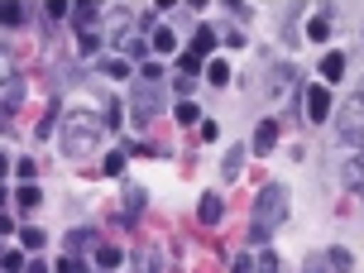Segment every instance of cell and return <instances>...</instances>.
Here are the masks:
<instances>
[{
	"label": "cell",
	"mask_w": 364,
	"mask_h": 273,
	"mask_svg": "<svg viewBox=\"0 0 364 273\" xmlns=\"http://www.w3.org/2000/svg\"><path fill=\"white\" fill-rule=\"evenodd\" d=\"M68 15H73V24L82 29V34H91V24H96V15H101V10H96V5H73Z\"/></svg>",
	"instance_id": "cell-14"
},
{
	"label": "cell",
	"mask_w": 364,
	"mask_h": 273,
	"mask_svg": "<svg viewBox=\"0 0 364 273\" xmlns=\"http://www.w3.org/2000/svg\"><path fill=\"white\" fill-rule=\"evenodd\" d=\"M101 73H106V77H129V63H125V58H106Z\"/></svg>",
	"instance_id": "cell-27"
},
{
	"label": "cell",
	"mask_w": 364,
	"mask_h": 273,
	"mask_svg": "<svg viewBox=\"0 0 364 273\" xmlns=\"http://www.w3.org/2000/svg\"><path fill=\"white\" fill-rule=\"evenodd\" d=\"M192 58H206V53H216V29L211 24H201L197 34H192V48H187Z\"/></svg>",
	"instance_id": "cell-8"
},
{
	"label": "cell",
	"mask_w": 364,
	"mask_h": 273,
	"mask_svg": "<svg viewBox=\"0 0 364 273\" xmlns=\"http://www.w3.org/2000/svg\"><path fill=\"white\" fill-rule=\"evenodd\" d=\"M283 216H288V192H283L278 182H269V187H264V192L255 197V216H250V240H259V245H264V240H269L273 230L283 225Z\"/></svg>",
	"instance_id": "cell-1"
},
{
	"label": "cell",
	"mask_w": 364,
	"mask_h": 273,
	"mask_svg": "<svg viewBox=\"0 0 364 273\" xmlns=\"http://www.w3.org/2000/svg\"><path fill=\"white\" fill-rule=\"evenodd\" d=\"M149 48H154V53H173V48H178V34H173V29H154Z\"/></svg>",
	"instance_id": "cell-16"
},
{
	"label": "cell",
	"mask_w": 364,
	"mask_h": 273,
	"mask_svg": "<svg viewBox=\"0 0 364 273\" xmlns=\"http://www.w3.org/2000/svg\"><path fill=\"white\" fill-rule=\"evenodd\" d=\"M178 68H182V77H197V73H201V58H192V53H178Z\"/></svg>",
	"instance_id": "cell-28"
},
{
	"label": "cell",
	"mask_w": 364,
	"mask_h": 273,
	"mask_svg": "<svg viewBox=\"0 0 364 273\" xmlns=\"http://www.w3.org/2000/svg\"><path fill=\"white\" fill-rule=\"evenodd\" d=\"M201 68H206V77H211V87H225V82H230V63H220V58L201 63Z\"/></svg>",
	"instance_id": "cell-17"
},
{
	"label": "cell",
	"mask_w": 364,
	"mask_h": 273,
	"mask_svg": "<svg viewBox=\"0 0 364 273\" xmlns=\"http://www.w3.org/2000/svg\"><path fill=\"white\" fill-rule=\"evenodd\" d=\"M235 273H250V255H245V259H235Z\"/></svg>",
	"instance_id": "cell-37"
},
{
	"label": "cell",
	"mask_w": 364,
	"mask_h": 273,
	"mask_svg": "<svg viewBox=\"0 0 364 273\" xmlns=\"http://www.w3.org/2000/svg\"><path fill=\"white\" fill-rule=\"evenodd\" d=\"M68 250H91V245H101V230H91V225H82V230H68V240H63Z\"/></svg>",
	"instance_id": "cell-10"
},
{
	"label": "cell",
	"mask_w": 364,
	"mask_h": 273,
	"mask_svg": "<svg viewBox=\"0 0 364 273\" xmlns=\"http://www.w3.org/2000/svg\"><path fill=\"white\" fill-rule=\"evenodd\" d=\"M336 134H341V144H350V149L364 144V106H360V96L341 106V115H336Z\"/></svg>",
	"instance_id": "cell-4"
},
{
	"label": "cell",
	"mask_w": 364,
	"mask_h": 273,
	"mask_svg": "<svg viewBox=\"0 0 364 273\" xmlns=\"http://www.w3.org/2000/svg\"><path fill=\"white\" fill-rule=\"evenodd\" d=\"M250 273H283V259L273 255V250H255L250 255Z\"/></svg>",
	"instance_id": "cell-9"
},
{
	"label": "cell",
	"mask_w": 364,
	"mask_h": 273,
	"mask_svg": "<svg viewBox=\"0 0 364 273\" xmlns=\"http://www.w3.org/2000/svg\"><path fill=\"white\" fill-rule=\"evenodd\" d=\"M5 125H10V115H5V106H0V129H5Z\"/></svg>",
	"instance_id": "cell-39"
},
{
	"label": "cell",
	"mask_w": 364,
	"mask_h": 273,
	"mask_svg": "<svg viewBox=\"0 0 364 273\" xmlns=\"http://www.w3.org/2000/svg\"><path fill=\"white\" fill-rule=\"evenodd\" d=\"M220 216H225V201H220L216 192H206V197L197 201V220L201 225H220Z\"/></svg>",
	"instance_id": "cell-6"
},
{
	"label": "cell",
	"mask_w": 364,
	"mask_h": 273,
	"mask_svg": "<svg viewBox=\"0 0 364 273\" xmlns=\"http://www.w3.org/2000/svg\"><path fill=\"white\" fill-rule=\"evenodd\" d=\"M341 178H346V187H350V192H360V178H364L360 159H350V164H346V173H341Z\"/></svg>",
	"instance_id": "cell-23"
},
{
	"label": "cell",
	"mask_w": 364,
	"mask_h": 273,
	"mask_svg": "<svg viewBox=\"0 0 364 273\" xmlns=\"http://www.w3.org/2000/svg\"><path fill=\"white\" fill-rule=\"evenodd\" d=\"M15 201H19V206H38L43 197H38V187H19V192H15Z\"/></svg>",
	"instance_id": "cell-30"
},
{
	"label": "cell",
	"mask_w": 364,
	"mask_h": 273,
	"mask_svg": "<svg viewBox=\"0 0 364 273\" xmlns=\"http://www.w3.org/2000/svg\"><path fill=\"white\" fill-rule=\"evenodd\" d=\"M125 106H129V120H134V125H149V120L164 110V96H159L154 82H134V91H129Z\"/></svg>",
	"instance_id": "cell-3"
},
{
	"label": "cell",
	"mask_w": 364,
	"mask_h": 273,
	"mask_svg": "<svg viewBox=\"0 0 364 273\" xmlns=\"http://www.w3.org/2000/svg\"><path fill=\"white\" fill-rule=\"evenodd\" d=\"M240 168H245V144H230V149H225V159H220V178L235 182Z\"/></svg>",
	"instance_id": "cell-7"
},
{
	"label": "cell",
	"mask_w": 364,
	"mask_h": 273,
	"mask_svg": "<svg viewBox=\"0 0 364 273\" xmlns=\"http://www.w3.org/2000/svg\"><path fill=\"white\" fill-rule=\"evenodd\" d=\"M173 110H178V120H182V125H192V120H197V106H192V101H178Z\"/></svg>",
	"instance_id": "cell-31"
},
{
	"label": "cell",
	"mask_w": 364,
	"mask_h": 273,
	"mask_svg": "<svg viewBox=\"0 0 364 273\" xmlns=\"http://www.w3.org/2000/svg\"><path fill=\"white\" fill-rule=\"evenodd\" d=\"M53 273H82V264H77V259H58Z\"/></svg>",
	"instance_id": "cell-33"
},
{
	"label": "cell",
	"mask_w": 364,
	"mask_h": 273,
	"mask_svg": "<svg viewBox=\"0 0 364 273\" xmlns=\"http://www.w3.org/2000/svg\"><path fill=\"white\" fill-rule=\"evenodd\" d=\"M307 120H331V91L326 87H307Z\"/></svg>",
	"instance_id": "cell-5"
},
{
	"label": "cell",
	"mask_w": 364,
	"mask_h": 273,
	"mask_svg": "<svg viewBox=\"0 0 364 273\" xmlns=\"http://www.w3.org/2000/svg\"><path fill=\"white\" fill-rule=\"evenodd\" d=\"M15 173H19V178H34L38 168H34V159H19V164H15Z\"/></svg>",
	"instance_id": "cell-34"
},
{
	"label": "cell",
	"mask_w": 364,
	"mask_h": 273,
	"mask_svg": "<svg viewBox=\"0 0 364 273\" xmlns=\"http://www.w3.org/2000/svg\"><path fill=\"white\" fill-rule=\"evenodd\" d=\"M5 197H10V192H5V187H0V206H5Z\"/></svg>",
	"instance_id": "cell-40"
},
{
	"label": "cell",
	"mask_w": 364,
	"mask_h": 273,
	"mask_svg": "<svg viewBox=\"0 0 364 273\" xmlns=\"http://www.w3.org/2000/svg\"><path fill=\"white\" fill-rule=\"evenodd\" d=\"M273 144H278V120H264V125L255 129V154H269Z\"/></svg>",
	"instance_id": "cell-12"
},
{
	"label": "cell",
	"mask_w": 364,
	"mask_h": 273,
	"mask_svg": "<svg viewBox=\"0 0 364 273\" xmlns=\"http://www.w3.org/2000/svg\"><path fill=\"white\" fill-rule=\"evenodd\" d=\"M307 273H326V264L321 259H307Z\"/></svg>",
	"instance_id": "cell-36"
},
{
	"label": "cell",
	"mask_w": 364,
	"mask_h": 273,
	"mask_svg": "<svg viewBox=\"0 0 364 273\" xmlns=\"http://www.w3.org/2000/svg\"><path fill=\"white\" fill-rule=\"evenodd\" d=\"M24 269H29V273H53V269H48V264H38V259H29Z\"/></svg>",
	"instance_id": "cell-35"
},
{
	"label": "cell",
	"mask_w": 364,
	"mask_h": 273,
	"mask_svg": "<svg viewBox=\"0 0 364 273\" xmlns=\"http://www.w3.org/2000/svg\"><path fill=\"white\" fill-rule=\"evenodd\" d=\"M101 168H106V178H120V173H125V154H106Z\"/></svg>",
	"instance_id": "cell-24"
},
{
	"label": "cell",
	"mask_w": 364,
	"mask_h": 273,
	"mask_svg": "<svg viewBox=\"0 0 364 273\" xmlns=\"http://www.w3.org/2000/svg\"><path fill=\"white\" fill-rule=\"evenodd\" d=\"M77 43H82V53H96V48H101V34L91 29V34H82V38H77Z\"/></svg>",
	"instance_id": "cell-32"
},
{
	"label": "cell",
	"mask_w": 364,
	"mask_h": 273,
	"mask_svg": "<svg viewBox=\"0 0 364 273\" xmlns=\"http://www.w3.org/2000/svg\"><path fill=\"white\" fill-rule=\"evenodd\" d=\"M120 106H125V101H106V120H101L106 129H115L120 120H125V110H120Z\"/></svg>",
	"instance_id": "cell-25"
},
{
	"label": "cell",
	"mask_w": 364,
	"mask_h": 273,
	"mask_svg": "<svg viewBox=\"0 0 364 273\" xmlns=\"http://www.w3.org/2000/svg\"><path fill=\"white\" fill-rule=\"evenodd\" d=\"M144 201H149L144 187H125V211H120V216H134V211H144Z\"/></svg>",
	"instance_id": "cell-18"
},
{
	"label": "cell",
	"mask_w": 364,
	"mask_h": 273,
	"mask_svg": "<svg viewBox=\"0 0 364 273\" xmlns=\"http://www.w3.org/2000/svg\"><path fill=\"white\" fill-rule=\"evenodd\" d=\"M125 34H134V24H129V15H125V10H115V15H110V29H106V38H115V43H120Z\"/></svg>",
	"instance_id": "cell-15"
},
{
	"label": "cell",
	"mask_w": 364,
	"mask_h": 273,
	"mask_svg": "<svg viewBox=\"0 0 364 273\" xmlns=\"http://www.w3.org/2000/svg\"><path fill=\"white\" fill-rule=\"evenodd\" d=\"M96 269H115V264H120V250H115V245H96Z\"/></svg>",
	"instance_id": "cell-19"
},
{
	"label": "cell",
	"mask_w": 364,
	"mask_h": 273,
	"mask_svg": "<svg viewBox=\"0 0 364 273\" xmlns=\"http://www.w3.org/2000/svg\"><path fill=\"white\" fill-rule=\"evenodd\" d=\"M0 24L5 29H19L24 24V5H0Z\"/></svg>",
	"instance_id": "cell-20"
},
{
	"label": "cell",
	"mask_w": 364,
	"mask_h": 273,
	"mask_svg": "<svg viewBox=\"0 0 364 273\" xmlns=\"http://www.w3.org/2000/svg\"><path fill=\"white\" fill-rule=\"evenodd\" d=\"M331 29H336V15H331V10H321V15H316V19L307 24V38L326 43V38H331Z\"/></svg>",
	"instance_id": "cell-11"
},
{
	"label": "cell",
	"mask_w": 364,
	"mask_h": 273,
	"mask_svg": "<svg viewBox=\"0 0 364 273\" xmlns=\"http://www.w3.org/2000/svg\"><path fill=\"white\" fill-rule=\"evenodd\" d=\"M120 48H125L129 58H144V53H149V43H144V34H125V38H120Z\"/></svg>",
	"instance_id": "cell-21"
},
{
	"label": "cell",
	"mask_w": 364,
	"mask_h": 273,
	"mask_svg": "<svg viewBox=\"0 0 364 273\" xmlns=\"http://www.w3.org/2000/svg\"><path fill=\"white\" fill-rule=\"evenodd\" d=\"M5 173H10V159H5V154H0V178H5Z\"/></svg>",
	"instance_id": "cell-38"
},
{
	"label": "cell",
	"mask_w": 364,
	"mask_h": 273,
	"mask_svg": "<svg viewBox=\"0 0 364 273\" xmlns=\"http://www.w3.org/2000/svg\"><path fill=\"white\" fill-rule=\"evenodd\" d=\"M24 264H29L24 255H0V273H19Z\"/></svg>",
	"instance_id": "cell-29"
},
{
	"label": "cell",
	"mask_w": 364,
	"mask_h": 273,
	"mask_svg": "<svg viewBox=\"0 0 364 273\" xmlns=\"http://www.w3.org/2000/svg\"><path fill=\"white\" fill-rule=\"evenodd\" d=\"M341 77H346V58L326 53V58H321V87H326V82H341Z\"/></svg>",
	"instance_id": "cell-13"
},
{
	"label": "cell",
	"mask_w": 364,
	"mask_h": 273,
	"mask_svg": "<svg viewBox=\"0 0 364 273\" xmlns=\"http://www.w3.org/2000/svg\"><path fill=\"white\" fill-rule=\"evenodd\" d=\"M19 240H24V250H43V240H48V235H43L38 225H24V235H19Z\"/></svg>",
	"instance_id": "cell-26"
},
{
	"label": "cell",
	"mask_w": 364,
	"mask_h": 273,
	"mask_svg": "<svg viewBox=\"0 0 364 273\" xmlns=\"http://www.w3.org/2000/svg\"><path fill=\"white\" fill-rule=\"evenodd\" d=\"M101 134H106L101 115H91V110H68L63 115V154L68 159H82L91 144H101Z\"/></svg>",
	"instance_id": "cell-2"
},
{
	"label": "cell",
	"mask_w": 364,
	"mask_h": 273,
	"mask_svg": "<svg viewBox=\"0 0 364 273\" xmlns=\"http://www.w3.org/2000/svg\"><path fill=\"white\" fill-rule=\"evenodd\" d=\"M331 269H336V273H350V269H355V255H350V250H331Z\"/></svg>",
	"instance_id": "cell-22"
}]
</instances>
